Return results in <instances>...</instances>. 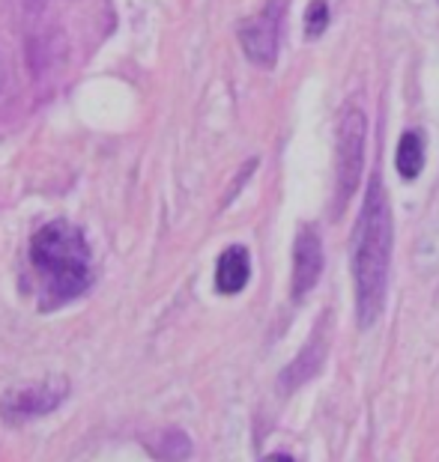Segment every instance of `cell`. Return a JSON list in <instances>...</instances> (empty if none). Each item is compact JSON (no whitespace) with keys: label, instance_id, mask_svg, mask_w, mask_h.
Segmentation results:
<instances>
[{"label":"cell","instance_id":"obj_10","mask_svg":"<svg viewBox=\"0 0 439 462\" xmlns=\"http://www.w3.org/2000/svg\"><path fill=\"white\" fill-rule=\"evenodd\" d=\"M146 445H150L153 457L162 462H182L191 454V441L180 430H162L159 436L146 439Z\"/></svg>","mask_w":439,"mask_h":462},{"label":"cell","instance_id":"obj_5","mask_svg":"<svg viewBox=\"0 0 439 462\" xmlns=\"http://www.w3.org/2000/svg\"><path fill=\"white\" fill-rule=\"evenodd\" d=\"M66 397H70V382L57 376V379L33 382L27 388H13L4 397V402H0V411H4L6 424H27V420L54 411Z\"/></svg>","mask_w":439,"mask_h":462},{"label":"cell","instance_id":"obj_9","mask_svg":"<svg viewBox=\"0 0 439 462\" xmlns=\"http://www.w3.org/2000/svg\"><path fill=\"white\" fill-rule=\"evenodd\" d=\"M395 167L404 180H416L425 167V137L422 132H404L401 143H397V155H395Z\"/></svg>","mask_w":439,"mask_h":462},{"label":"cell","instance_id":"obj_8","mask_svg":"<svg viewBox=\"0 0 439 462\" xmlns=\"http://www.w3.org/2000/svg\"><path fill=\"white\" fill-rule=\"evenodd\" d=\"M323 356H326V340L323 337H314L305 349L299 352V358H293L290 367L278 376L281 391H285V394H290V391H296V388L305 385V382L314 376L320 367H323Z\"/></svg>","mask_w":439,"mask_h":462},{"label":"cell","instance_id":"obj_6","mask_svg":"<svg viewBox=\"0 0 439 462\" xmlns=\"http://www.w3.org/2000/svg\"><path fill=\"white\" fill-rule=\"evenodd\" d=\"M323 274V242L314 227H302L293 245V296L305 299Z\"/></svg>","mask_w":439,"mask_h":462},{"label":"cell","instance_id":"obj_2","mask_svg":"<svg viewBox=\"0 0 439 462\" xmlns=\"http://www.w3.org/2000/svg\"><path fill=\"white\" fill-rule=\"evenodd\" d=\"M31 263L42 278V296H39L42 310L75 301L93 283L90 245L70 221H51L36 230L31 242Z\"/></svg>","mask_w":439,"mask_h":462},{"label":"cell","instance_id":"obj_4","mask_svg":"<svg viewBox=\"0 0 439 462\" xmlns=\"http://www.w3.org/2000/svg\"><path fill=\"white\" fill-rule=\"evenodd\" d=\"M281 22H285V0H269L255 18H248L239 27V45L255 66H276L281 45Z\"/></svg>","mask_w":439,"mask_h":462},{"label":"cell","instance_id":"obj_1","mask_svg":"<svg viewBox=\"0 0 439 462\" xmlns=\"http://www.w3.org/2000/svg\"><path fill=\"white\" fill-rule=\"evenodd\" d=\"M392 209L379 176H370L362 212L353 233V283L359 326L370 328L386 308L388 265H392Z\"/></svg>","mask_w":439,"mask_h":462},{"label":"cell","instance_id":"obj_7","mask_svg":"<svg viewBox=\"0 0 439 462\" xmlns=\"http://www.w3.org/2000/svg\"><path fill=\"white\" fill-rule=\"evenodd\" d=\"M251 278V257L242 245H230L216 263V290L221 296H237Z\"/></svg>","mask_w":439,"mask_h":462},{"label":"cell","instance_id":"obj_3","mask_svg":"<svg viewBox=\"0 0 439 462\" xmlns=\"http://www.w3.org/2000/svg\"><path fill=\"white\" fill-rule=\"evenodd\" d=\"M368 116L359 105H347L338 123V155H335V212H341L356 194L365 167Z\"/></svg>","mask_w":439,"mask_h":462},{"label":"cell","instance_id":"obj_12","mask_svg":"<svg viewBox=\"0 0 439 462\" xmlns=\"http://www.w3.org/2000/svg\"><path fill=\"white\" fill-rule=\"evenodd\" d=\"M263 462H293V457H287V454H272L269 459H263Z\"/></svg>","mask_w":439,"mask_h":462},{"label":"cell","instance_id":"obj_11","mask_svg":"<svg viewBox=\"0 0 439 462\" xmlns=\"http://www.w3.org/2000/svg\"><path fill=\"white\" fill-rule=\"evenodd\" d=\"M326 27H329V6H326V0H311L308 9H305V36L308 39L323 36Z\"/></svg>","mask_w":439,"mask_h":462}]
</instances>
